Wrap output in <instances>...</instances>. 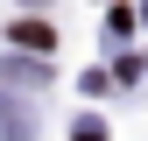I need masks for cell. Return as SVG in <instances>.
Returning a JSON list of instances; mask_svg holds the SVG:
<instances>
[{
	"mask_svg": "<svg viewBox=\"0 0 148 141\" xmlns=\"http://www.w3.org/2000/svg\"><path fill=\"white\" fill-rule=\"evenodd\" d=\"M78 141H106V134H99V127H92V120H85V127H78Z\"/></svg>",
	"mask_w": 148,
	"mask_h": 141,
	"instance_id": "2",
	"label": "cell"
},
{
	"mask_svg": "<svg viewBox=\"0 0 148 141\" xmlns=\"http://www.w3.org/2000/svg\"><path fill=\"white\" fill-rule=\"evenodd\" d=\"M7 35H14L21 49H49V42H57V35H49V21H14Z\"/></svg>",
	"mask_w": 148,
	"mask_h": 141,
	"instance_id": "1",
	"label": "cell"
}]
</instances>
